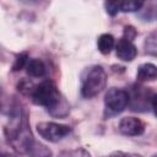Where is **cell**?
<instances>
[{
  "label": "cell",
  "instance_id": "6da1fadb",
  "mask_svg": "<svg viewBox=\"0 0 157 157\" xmlns=\"http://www.w3.org/2000/svg\"><path fill=\"white\" fill-rule=\"evenodd\" d=\"M5 137L15 152L28 157H52V151L36 141L29 129L28 112L20 102L13 101L9 109V121L4 128Z\"/></svg>",
  "mask_w": 157,
  "mask_h": 157
},
{
  "label": "cell",
  "instance_id": "7a4b0ae2",
  "mask_svg": "<svg viewBox=\"0 0 157 157\" xmlns=\"http://www.w3.org/2000/svg\"><path fill=\"white\" fill-rule=\"evenodd\" d=\"M29 98L34 104L44 107L54 118H64L69 114V103L60 93L55 82L50 78H45L39 85H36Z\"/></svg>",
  "mask_w": 157,
  "mask_h": 157
},
{
  "label": "cell",
  "instance_id": "3957f363",
  "mask_svg": "<svg viewBox=\"0 0 157 157\" xmlns=\"http://www.w3.org/2000/svg\"><path fill=\"white\" fill-rule=\"evenodd\" d=\"M107 86V72L101 65H91L81 74V96L93 98Z\"/></svg>",
  "mask_w": 157,
  "mask_h": 157
},
{
  "label": "cell",
  "instance_id": "277c9868",
  "mask_svg": "<svg viewBox=\"0 0 157 157\" xmlns=\"http://www.w3.org/2000/svg\"><path fill=\"white\" fill-rule=\"evenodd\" d=\"M129 105V93L124 88L112 87L107 91L104 96V112L105 119L113 118L123 113Z\"/></svg>",
  "mask_w": 157,
  "mask_h": 157
},
{
  "label": "cell",
  "instance_id": "5b68a950",
  "mask_svg": "<svg viewBox=\"0 0 157 157\" xmlns=\"http://www.w3.org/2000/svg\"><path fill=\"white\" fill-rule=\"evenodd\" d=\"M36 130L40 137L49 142H58L72 131L69 125L58 124L53 121H40L36 125Z\"/></svg>",
  "mask_w": 157,
  "mask_h": 157
},
{
  "label": "cell",
  "instance_id": "8992f818",
  "mask_svg": "<svg viewBox=\"0 0 157 157\" xmlns=\"http://www.w3.org/2000/svg\"><path fill=\"white\" fill-rule=\"evenodd\" d=\"M129 93V107L134 112H146L151 107V99L153 97L148 87L144 86H132Z\"/></svg>",
  "mask_w": 157,
  "mask_h": 157
},
{
  "label": "cell",
  "instance_id": "52a82bcc",
  "mask_svg": "<svg viewBox=\"0 0 157 157\" xmlns=\"http://www.w3.org/2000/svg\"><path fill=\"white\" fill-rule=\"evenodd\" d=\"M119 131L126 136H139L145 132V124L135 117H124L119 121Z\"/></svg>",
  "mask_w": 157,
  "mask_h": 157
},
{
  "label": "cell",
  "instance_id": "ba28073f",
  "mask_svg": "<svg viewBox=\"0 0 157 157\" xmlns=\"http://www.w3.org/2000/svg\"><path fill=\"white\" fill-rule=\"evenodd\" d=\"M115 52L118 59L123 61H132L137 55V48L131 40L126 39L125 37L119 38L118 43L115 44Z\"/></svg>",
  "mask_w": 157,
  "mask_h": 157
},
{
  "label": "cell",
  "instance_id": "9c48e42d",
  "mask_svg": "<svg viewBox=\"0 0 157 157\" xmlns=\"http://www.w3.org/2000/svg\"><path fill=\"white\" fill-rule=\"evenodd\" d=\"M136 78L139 82H146V81L156 80L157 78V66L151 64V63L141 64L137 67Z\"/></svg>",
  "mask_w": 157,
  "mask_h": 157
},
{
  "label": "cell",
  "instance_id": "30bf717a",
  "mask_svg": "<svg viewBox=\"0 0 157 157\" xmlns=\"http://www.w3.org/2000/svg\"><path fill=\"white\" fill-rule=\"evenodd\" d=\"M26 71L31 77H43L47 74V66L42 59L33 58L28 60Z\"/></svg>",
  "mask_w": 157,
  "mask_h": 157
},
{
  "label": "cell",
  "instance_id": "8fae6325",
  "mask_svg": "<svg viewBox=\"0 0 157 157\" xmlns=\"http://www.w3.org/2000/svg\"><path fill=\"white\" fill-rule=\"evenodd\" d=\"M97 47H98V50L102 53V54H109L113 48L115 47V39L112 34L109 33H103L98 37V40H97Z\"/></svg>",
  "mask_w": 157,
  "mask_h": 157
},
{
  "label": "cell",
  "instance_id": "7c38bea8",
  "mask_svg": "<svg viewBox=\"0 0 157 157\" xmlns=\"http://www.w3.org/2000/svg\"><path fill=\"white\" fill-rule=\"evenodd\" d=\"M144 49L147 55L157 56V32H152L145 38Z\"/></svg>",
  "mask_w": 157,
  "mask_h": 157
},
{
  "label": "cell",
  "instance_id": "4fadbf2b",
  "mask_svg": "<svg viewBox=\"0 0 157 157\" xmlns=\"http://www.w3.org/2000/svg\"><path fill=\"white\" fill-rule=\"evenodd\" d=\"M144 5L142 1H118L119 12H135L141 10Z\"/></svg>",
  "mask_w": 157,
  "mask_h": 157
},
{
  "label": "cell",
  "instance_id": "5bb4252c",
  "mask_svg": "<svg viewBox=\"0 0 157 157\" xmlns=\"http://www.w3.org/2000/svg\"><path fill=\"white\" fill-rule=\"evenodd\" d=\"M58 157H91V153L82 147H77L72 150L61 151Z\"/></svg>",
  "mask_w": 157,
  "mask_h": 157
},
{
  "label": "cell",
  "instance_id": "9a60e30c",
  "mask_svg": "<svg viewBox=\"0 0 157 157\" xmlns=\"http://www.w3.org/2000/svg\"><path fill=\"white\" fill-rule=\"evenodd\" d=\"M28 53L27 52H23V53H20V54H17L16 55V59H15V61H13V64H12V71H20V70H22L23 67H26L27 66V64H28Z\"/></svg>",
  "mask_w": 157,
  "mask_h": 157
},
{
  "label": "cell",
  "instance_id": "2e32d148",
  "mask_svg": "<svg viewBox=\"0 0 157 157\" xmlns=\"http://www.w3.org/2000/svg\"><path fill=\"white\" fill-rule=\"evenodd\" d=\"M17 90H18V92H21L23 96H31V93H32V91L34 90V85L29 81V80H26V78H23V80H21L18 83H17Z\"/></svg>",
  "mask_w": 157,
  "mask_h": 157
},
{
  "label": "cell",
  "instance_id": "e0dca14e",
  "mask_svg": "<svg viewBox=\"0 0 157 157\" xmlns=\"http://www.w3.org/2000/svg\"><path fill=\"white\" fill-rule=\"evenodd\" d=\"M104 7L108 15L110 16H115L119 12V7H118V1H105L104 2Z\"/></svg>",
  "mask_w": 157,
  "mask_h": 157
},
{
  "label": "cell",
  "instance_id": "ac0fdd59",
  "mask_svg": "<svg viewBox=\"0 0 157 157\" xmlns=\"http://www.w3.org/2000/svg\"><path fill=\"white\" fill-rule=\"evenodd\" d=\"M136 34H137V32H136V29L132 27V26H125L124 27V32H123V37H125L126 39H129V40H134V38L136 37Z\"/></svg>",
  "mask_w": 157,
  "mask_h": 157
},
{
  "label": "cell",
  "instance_id": "d6986e66",
  "mask_svg": "<svg viewBox=\"0 0 157 157\" xmlns=\"http://www.w3.org/2000/svg\"><path fill=\"white\" fill-rule=\"evenodd\" d=\"M107 157H142V156L136 155V153H128V152H123V151H117V152H113L112 155H109Z\"/></svg>",
  "mask_w": 157,
  "mask_h": 157
},
{
  "label": "cell",
  "instance_id": "ffe728a7",
  "mask_svg": "<svg viewBox=\"0 0 157 157\" xmlns=\"http://www.w3.org/2000/svg\"><path fill=\"white\" fill-rule=\"evenodd\" d=\"M151 108L153 109V113H155V115L157 117V93L153 94V97H152V99H151Z\"/></svg>",
  "mask_w": 157,
  "mask_h": 157
},
{
  "label": "cell",
  "instance_id": "44dd1931",
  "mask_svg": "<svg viewBox=\"0 0 157 157\" xmlns=\"http://www.w3.org/2000/svg\"><path fill=\"white\" fill-rule=\"evenodd\" d=\"M1 157H21V155L17 153V152H6V151H2Z\"/></svg>",
  "mask_w": 157,
  "mask_h": 157
},
{
  "label": "cell",
  "instance_id": "7402d4cb",
  "mask_svg": "<svg viewBox=\"0 0 157 157\" xmlns=\"http://www.w3.org/2000/svg\"><path fill=\"white\" fill-rule=\"evenodd\" d=\"M153 157H157V155H156V156H153Z\"/></svg>",
  "mask_w": 157,
  "mask_h": 157
}]
</instances>
